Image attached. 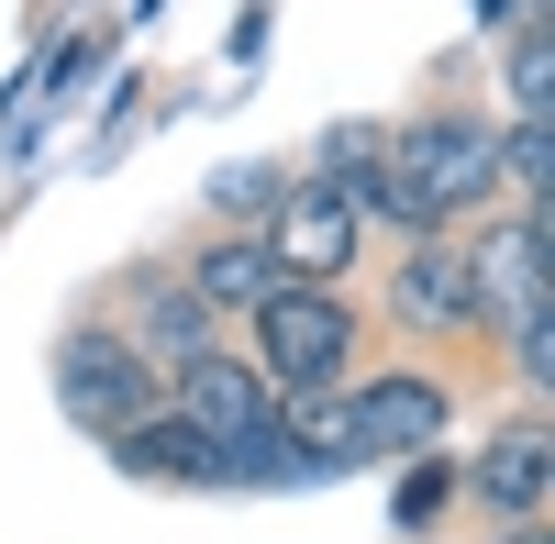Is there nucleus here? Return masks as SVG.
I'll use <instances>...</instances> for the list:
<instances>
[{
	"label": "nucleus",
	"instance_id": "obj_1",
	"mask_svg": "<svg viewBox=\"0 0 555 544\" xmlns=\"http://www.w3.org/2000/svg\"><path fill=\"white\" fill-rule=\"evenodd\" d=\"M489 190H500L489 122H455V112H434V122H400V133H378V156H366V167L345 178V211H378V222H400V234L423 245V234H444L455 211H478Z\"/></svg>",
	"mask_w": 555,
	"mask_h": 544
},
{
	"label": "nucleus",
	"instance_id": "obj_2",
	"mask_svg": "<svg viewBox=\"0 0 555 544\" xmlns=\"http://www.w3.org/2000/svg\"><path fill=\"white\" fill-rule=\"evenodd\" d=\"M345 345H356V311H345L334 289L278 279V289L256 300V355H245V367H256L267 389L311 400V389H334V378H345Z\"/></svg>",
	"mask_w": 555,
	"mask_h": 544
},
{
	"label": "nucleus",
	"instance_id": "obj_3",
	"mask_svg": "<svg viewBox=\"0 0 555 544\" xmlns=\"http://www.w3.org/2000/svg\"><path fill=\"white\" fill-rule=\"evenodd\" d=\"M56 400H67V423H89V433H122V423H145V412H156V367L133 355V334L78 323V334L56 345Z\"/></svg>",
	"mask_w": 555,
	"mask_h": 544
},
{
	"label": "nucleus",
	"instance_id": "obj_4",
	"mask_svg": "<svg viewBox=\"0 0 555 544\" xmlns=\"http://www.w3.org/2000/svg\"><path fill=\"white\" fill-rule=\"evenodd\" d=\"M267 256H278V279H311V289H334L345 267H356V211H345V190L300 178V190L267 211Z\"/></svg>",
	"mask_w": 555,
	"mask_h": 544
},
{
	"label": "nucleus",
	"instance_id": "obj_5",
	"mask_svg": "<svg viewBox=\"0 0 555 544\" xmlns=\"http://www.w3.org/2000/svg\"><path fill=\"white\" fill-rule=\"evenodd\" d=\"M178 423H190L201 444H245L256 423H278V389L245 367V355H201V367H178Z\"/></svg>",
	"mask_w": 555,
	"mask_h": 544
},
{
	"label": "nucleus",
	"instance_id": "obj_6",
	"mask_svg": "<svg viewBox=\"0 0 555 544\" xmlns=\"http://www.w3.org/2000/svg\"><path fill=\"white\" fill-rule=\"evenodd\" d=\"M389 311L400 323H434V334H455V323H478V267L455 256V245H411L400 267H389Z\"/></svg>",
	"mask_w": 555,
	"mask_h": 544
},
{
	"label": "nucleus",
	"instance_id": "obj_7",
	"mask_svg": "<svg viewBox=\"0 0 555 544\" xmlns=\"http://www.w3.org/2000/svg\"><path fill=\"white\" fill-rule=\"evenodd\" d=\"M345 412H356V456H423V444H444V389L434 378H378Z\"/></svg>",
	"mask_w": 555,
	"mask_h": 544
},
{
	"label": "nucleus",
	"instance_id": "obj_8",
	"mask_svg": "<svg viewBox=\"0 0 555 544\" xmlns=\"http://www.w3.org/2000/svg\"><path fill=\"white\" fill-rule=\"evenodd\" d=\"M467 489H478L489 511L533 522V511H544V489H555V433H544V423H512V433H489V444H478V467H467Z\"/></svg>",
	"mask_w": 555,
	"mask_h": 544
},
{
	"label": "nucleus",
	"instance_id": "obj_9",
	"mask_svg": "<svg viewBox=\"0 0 555 544\" xmlns=\"http://www.w3.org/2000/svg\"><path fill=\"white\" fill-rule=\"evenodd\" d=\"M478 267V311H544V211H522V222H500V234L467 256Z\"/></svg>",
	"mask_w": 555,
	"mask_h": 544
},
{
	"label": "nucleus",
	"instance_id": "obj_10",
	"mask_svg": "<svg viewBox=\"0 0 555 544\" xmlns=\"http://www.w3.org/2000/svg\"><path fill=\"white\" fill-rule=\"evenodd\" d=\"M112 444V467L122 478H178V489H211V444L178 423V412H145V423H122V433H101Z\"/></svg>",
	"mask_w": 555,
	"mask_h": 544
},
{
	"label": "nucleus",
	"instance_id": "obj_11",
	"mask_svg": "<svg viewBox=\"0 0 555 544\" xmlns=\"http://www.w3.org/2000/svg\"><path fill=\"white\" fill-rule=\"evenodd\" d=\"M278 289V256H267V234H234V245H211L201 267H190V300L201 311H256Z\"/></svg>",
	"mask_w": 555,
	"mask_h": 544
},
{
	"label": "nucleus",
	"instance_id": "obj_12",
	"mask_svg": "<svg viewBox=\"0 0 555 544\" xmlns=\"http://www.w3.org/2000/svg\"><path fill=\"white\" fill-rule=\"evenodd\" d=\"M133 355H145V367H201V355H211V311L190 300V279H178V289H145Z\"/></svg>",
	"mask_w": 555,
	"mask_h": 544
},
{
	"label": "nucleus",
	"instance_id": "obj_13",
	"mask_svg": "<svg viewBox=\"0 0 555 544\" xmlns=\"http://www.w3.org/2000/svg\"><path fill=\"white\" fill-rule=\"evenodd\" d=\"M489 156H500V190L544 200V167H555V145H544V112H522L512 133H489Z\"/></svg>",
	"mask_w": 555,
	"mask_h": 544
},
{
	"label": "nucleus",
	"instance_id": "obj_14",
	"mask_svg": "<svg viewBox=\"0 0 555 544\" xmlns=\"http://www.w3.org/2000/svg\"><path fill=\"white\" fill-rule=\"evenodd\" d=\"M544 78H555V56H544V23H522V34H512V101H522V112H544Z\"/></svg>",
	"mask_w": 555,
	"mask_h": 544
},
{
	"label": "nucleus",
	"instance_id": "obj_15",
	"mask_svg": "<svg viewBox=\"0 0 555 544\" xmlns=\"http://www.w3.org/2000/svg\"><path fill=\"white\" fill-rule=\"evenodd\" d=\"M434 511H444V456H434V444H423V456H411V478H400V522L423 533Z\"/></svg>",
	"mask_w": 555,
	"mask_h": 544
},
{
	"label": "nucleus",
	"instance_id": "obj_16",
	"mask_svg": "<svg viewBox=\"0 0 555 544\" xmlns=\"http://www.w3.org/2000/svg\"><path fill=\"white\" fill-rule=\"evenodd\" d=\"M366 156H378V122H334V133H322V167H334L322 190H345V178H356Z\"/></svg>",
	"mask_w": 555,
	"mask_h": 544
},
{
	"label": "nucleus",
	"instance_id": "obj_17",
	"mask_svg": "<svg viewBox=\"0 0 555 544\" xmlns=\"http://www.w3.org/2000/svg\"><path fill=\"white\" fill-rule=\"evenodd\" d=\"M522 378H555V311H522Z\"/></svg>",
	"mask_w": 555,
	"mask_h": 544
},
{
	"label": "nucleus",
	"instance_id": "obj_18",
	"mask_svg": "<svg viewBox=\"0 0 555 544\" xmlns=\"http://www.w3.org/2000/svg\"><path fill=\"white\" fill-rule=\"evenodd\" d=\"M512 12H522V0H478V23H512Z\"/></svg>",
	"mask_w": 555,
	"mask_h": 544
},
{
	"label": "nucleus",
	"instance_id": "obj_19",
	"mask_svg": "<svg viewBox=\"0 0 555 544\" xmlns=\"http://www.w3.org/2000/svg\"><path fill=\"white\" fill-rule=\"evenodd\" d=\"M500 544H555V533H533V522H522V533H500Z\"/></svg>",
	"mask_w": 555,
	"mask_h": 544
},
{
	"label": "nucleus",
	"instance_id": "obj_20",
	"mask_svg": "<svg viewBox=\"0 0 555 544\" xmlns=\"http://www.w3.org/2000/svg\"><path fill=\"white\" fill-rule=\"evenodd\" d=\"M522 12H533V0H522Z\"/></svg>",
	"mask_w": 555,
	"mask_h": 544
}]
</instances>
